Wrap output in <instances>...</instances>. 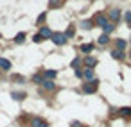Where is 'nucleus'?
I'll return each instance as SVG.
<instances>
[{"label":"nucleus","instance_id":"21","mask_svg":"<svg viewBox=\"0 0 131 127\" xmlns=\"http://www.w3.org/2000/svg\"><path fill=\"white\" fill-rule=\"evenodd\" d=\"M45 77H49V79L56 77V70H47V72H45Z\"/></svg>","mask_w":131,"mask_h":127},{"label":"nucleus","instance_id":"26","mask_svg":"<svg viewBox=\"0 0 131 127\" xmlns=\"http://www.w3.org/2000/svg\"><path fill=\"white\" fill-rule=\"evenodd\" d=\"M34 82H38V84H41V77H40V75H36V77H34Z\"/></svg>","mask_w":131,"mask_h":127},{"label":"nucleus","instance_id":"25","mask_svg":"<svg viewBox=\"0 0 131 127\" xmlns=\"http://www.w3.org/2000/svg\"><path fill=\"white\" fill-rule=\"evenodd\" d=\"M72 66H74V68H77V66H79V57H75V59L72 61Z\"/></svg>","mask_w":131,"mask_h":127},{"label":"nucleus","instance_id":"11","mask_svg":"<svg viewBox=\"0 0 131 127\" xmlns=\"http://www.w3.org/2000/svg\"><path fill=\"white\" fill-rule=\"evenodd\" d=\"M111 56H113L115 59H124V52H122V50H113Z\"/></svg>","mask_w":131,"mask_h":127},{"label":"nucleus","instance_id":"15","mask_svg":"<svg viewBox=\"0 0 131 127\" xmlns=\"http://www.w3.org/2000/svg\"><path fill=\"white\" fill-rule=\"evenodd\" d=\"M120 115H122V116H129V115H131V107H122V109H120Z\"/></svg>","mask_w":131,"mask_h":127},{"label":"nucleus","instance_id":"22","mask_svg":"<svg viewBox=\"0 0 131 127\" xmlns=\"http://www.w3.org/2000/svg\"><path fill=\"white\" fill-rule=\"evenodd\" d=\"M63 0H50V7H56V6H61Z\"/></svg>","mask_w":131,"mask_h":127},{"label":"nucleus","instance_id":"14","mask_svg":"<svg viewBox=\"0 0 131 127\" xmlns=\"http://www.w3.org/2000/svg\"><path fill=\"white\" fill-rule=\"evenodd\" d=\"M81 27H83V29H92L93 25H92L90 20H83V22H81Z\"/></svg>","mask_w":131,"mask_h":127},{"label":"nucleus","instance_id":"20","mask_svg":"<svg viewBox=\"0 0 131 127\" xmlns=\"http://www.w3.org/2000/svg\"><path fill=\"white\" fill-rule=\"evenodd\" d=\"M92 48H93V45H83V47H81V50H83L84 54H86V52H92Z\"/></svg>","mask_w":131,"mask_h":127},{"label":"nucleus","instance_id":"19","mask_svg":"<svg viewBox=\"0 0 131 127\" xmlns=\"http://www.w3.org/2000/svg\"><path fill=\"white\" fill-rule=\"evenodd\" d=\"M65 36H67V40H68V38H72V36H74V27H72V25H70V27H68V29H67V34H65Z\"/></svg>","mask_w":131,"mask_h":127},{"label":"nucleus","instance_id":"13","mask_svg":"<svg viewBox=\"0 0 131 127\" xmlns=\"http://www.w3.org/2000/svg\"><path fill=\"white\" fill-rule=\"evenodd\" d=\"M41 84H43V88H45V90H54V88H56V84H54V82H50V81H45V82H41Z\"/></svg>","mask_w":131,"mask_h":127},{"label":"nucleus","instance_id":"23","mask_svg":"<svg viewBox=\"0 0 131 127\" xmlns=\"http://www.w3.org/2000/svg\"><path fill=\"white\" fill-rule=\"evenodd\" d=\"M124 18H126V22H127V23H131V11H127Z\"/></svg>","mask_w":131,"mask_h":127},{"label":"nucleus","instance_id":"8","mask_svg":"<svg viewBox=\"0 0 131 127\" xmlns=\"http://www.w3.org/2000/svg\"><path fill=\"white\" fill-rule=\"evenodd\" d=\"M0 68H2V70H9L11 68V63L7 59H4V57H0Z\"/></svg>","mask_w":131,"mask_h":127},{"label":"nucleus","instance_id":"17","mask_svg":"<svg viewBox=\"0 0 131 127\" xmlns=\"http://www.w3.org/2000/svg\"><path fill=\"white\" fill-rule=\"evenodd\" d=\"M24 40H25V34H24V32H20V34H16V38H15V41H16V43H22Z\"/></svg>","mask_w":131,"mask_h":127},{"label":"nucleus","instance_id":"18","mask_svg":"<svg viewBox=\"0 0 131 127\" xmlns=\"http://www.w3.org/2000/svg\"><path fill=\"white\" fill-rule=\"evenodd\" d=\"M13 98L15 100H24L25 98V93H13Z\"/></svg>","mask_w":131,"mask_h":127},{"label":"nucleus","instance_id":"1","mask_svg":"<svg viewBox=\"0 0 131 127\" xmlns=\"http://www.w3.org/2000/svg\"><path fill=\"white\" fill-rule=\"evenodd\" d=\"M52 41H54L56 45H65V43H67V36L61 34V32H56V34H52Z\"/></svg>","mask_w":131,"mask_h":127},{"label":"nucleus","instance_id":"27","mask_svg":"<svg viewBox=\"0 0 131 127\" xmlns=\"http://www.w3.org/2000/svg\"><path fill=\"white\" fill-rule=\"evenodd\" d=\"M70 127H81V123H79V122H74V123H72Z\"/></svg>","mask_w":131,"mask_h":127},{"label":"nucleus","instance_id":"5","mask_svg":"<svg viewBox=\"0 0 131 127\" xmlns=\"http://www.w3.org/2000/svg\"><path fill=\"white\" fill-rule=\"evenodd\" d=\"M52 34H54V32H52L49 27H41V29H40V36H41V38H52Z\"/></svg>","mask_w":131,"mask_h":127},{"label":"nucleus","instance_id":"4","mask_svg":"<svg viewBox=\"0 0 131 127\" xmlns=\"http://www.w3.org/2000/svg\"><path fill=\"white\" fill-rule=\"evenodd\" d=\"M95 22H97V25H99V27H102V29H104V27L110 23V22H108V18H106V16H102V15H99Z\"/></svg>","mask_w":131,"mask_h":127},{"label":"nucleus","instance_id":"7","mask_svg":"<svg viewBox=\"0 0 131 127\" xmlns=\"http://www.w3.org/2000/svg\"><path fill=\"white\" fill-rule=\"evenodd\" d=\"M118 18H120V11H118V9H111V11H110V20L117 22Z\"/></svg>","mask_w":131,"mask_h":127},{"label":"nucleus","instance_id":"3","mask_svg":"<svg viewBox=\"0 0 131 127\" xmlns=\"http://www.w3.org/2000/svg\"><path fill=\"white\" fill-rule=\"evenodd\" d=\"M83 90H84L86 93H93V91L97 90V82H95V81H92V82H86Z\"/></svg>","mask_w":131,"mask_h":127},{"label":"nucleus","instance_id":"9","mask_svg":"<svg viewBox=\"0 0 131 127\" xmlns=\"http://www.w3.org/2000/svg\"><path fill=\"white\" fill-rule=\"evenodd\" d=\"M32 127H47V123H45L41 118H34V120H32Z\"/></svg>","mask_w":131,"mask_h":127},{"label":"nucleus","instance_id":"6","mask_svg":"<svg viewBox=\"0 0 131 127\" xmlns=\"http://www.w3.org/2000/svg\"><path fill=\"white\" fill-rule=\"evenodd\" d=\"M84 65H86V68H93V66L97 65V59H95V57H90V56H88V57L84 59Z\"/></svg>","mask_w":131,"mask_h":127},{"label":"nucleus","instance_id":"12","mask_svg":"<svg viewBox=\"0 0 131 127\" xmlns=\"http://www.w3.org/2000/svg\"><path fill=\"white\" fill-rule=\"evenodd\" d=\"M97 41H99V45H106V43L110 41V38H108V34H102V36H101Z\"/></svg>","mask_w":131,"mask_h":127},{"label":"nucleus","instance_id":"24","mask_svg":"<svg viewBox=\"0 0 131 127\" xmlns=\"http://www.w3.org/2000/svg\"><path fill=\"white\" fill-rule=\"evenodd\" d=\"M32 40H34V41H36V43H40V41H43V38H41V36H40V34H36V36H34V38H32Z\"/></svg>","mask_w":131,"mask_h":127},{"label":"nucleus","instance_id":"2","mask_svg":"<svg viewBox=\"0 0 131 127\" xmlns=\"http://www.w3.org/2000/svg\"><path fill=\"white\" fill-rule=\"evenodd\" d=\"M83 77H84L86 81H95V75H93V70H92V68H84V70H83Z\"/></svg>","mask_w":131,"mask_h":127},{"label":"nucleus","instance_id":"10","mask_svg":"<svg viewBox=\"0 0 131 127\" xmlns=\"http://www.w3.org/2000/svg\"><path fill=\"white\" fill-rule=\"evenodd\" d=\"M115 45H117V50H124V48H126V41H124V40H117Z\"/></svg>","mask_w":131,"mask_h":127},{"label":"nucleus","instance_id":"16","mask_svg":"<svg viewBox=\"0 0 131 127\" xmlns=\"http://www.w3.org/2000/svg\"><path fill=\"white\" fill-rule=\"evenodd\" d=\"M113 29H115V25H113V23H111V22H110V23H108V25H106V27H104V34H108V32H111V31H113Z\"/></svg>","mask_w":131,"mask_h":127}]
</instances>
